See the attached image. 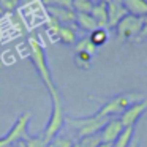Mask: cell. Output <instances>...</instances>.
<instances>
[{
	"mask_svg": "<svg viewBox=\"0 0 147 147\" xmlns=\"http://www.w3.org/2000/svg\"><path fill=\"white\" fill-rule=\"evenodd\" d=\"M90 16L95 19L98 29H108V7H106V3L95 2L92 11H90Z\"/></svg>",
	"mask_w": 147,
	"mask_h": 147,
	"instance_id": "8fae6325",
	"label": "cell"
},
{
	"mask_svg": "<svg viewBox=\"0 0 147 147\" xmlns=\"http://www.w3.org/2000/svg\"><path fill=\"white\" fill-rule=\"evenodd\" d=\"M144 96L142 93H120V95L111 98L109 101H106L105 105L100 108V111L96 114L103 115V117H108L111 119L112 115H120L123 111H127L133 103L141 101Z\"/></svg>",
	"mask_w": 147,
	"mask_h": 147,
	"instance_id": "3957f363",
	"label": "cell"
},
{
	"mask_svg": "<svg viewBox=\"0 0 147 147\" xmlns=\"http://www.w3.org/2000/svg\"><path fill=\"white\" fill-rule=\"evenodd\" d=\"M133 136H134V127H128V128H123L119 138L114 141L111 147H128L133 141Z\"/></svg>",
	"mask_w": 147,
	"mask_h": 147,
	"instance_id": "9a60e30c",
	"label": "cell"
},
{
	"mask_svg": "<svg viewBox=\"0 0 147 147\" xmlns=\"http://www.w3.org/2000/svg\"><path fill=\"white\" fill-rule=\"evenodd\" d=\"M108 120H109L108 117H103L100 114H93V115H89V117H81V119L65 117V123H68L70 127H73L78 131L79 139L81 138H86V136L98 134Z\"/></svg>",
	"mask_w": 147,
	"mask_h": 147,
	"instance_id": "7a4b0ae2",
	"label": "cell"
},
{
	"mask_svg": "<svg viewBox=\"0 0 147 147\" xmlns=\"http://www.w3.org/2000/svg\"><path fill=\"white\" fill-rule=\"evenodd\" d=\"M49 16H52L60 26H74L76 13L71 8H62V7H48Z\"/></svg>",
	"mask_w": 147,
	"mask_h": 147,
	"instance_id": "30bf717a",
	"label": "cell"
},
{
	"mask_svg": "<svg viewBox=\"0 0 147 147\" xmlns=\"http://www.w3.org/2000/svg\"><path fill=\"white\" fill-rule=\"evenodd\" d=\"M90 60H92V55L86 54V52H76V65L81 68H89Z\"/></svg>",
	"mask_w": 147,
	"mask_h": 147,
	"instance_id": "603a6c76",
	"label": "cell"
},
{
	"mask_svg": "<svg viewBox=\"0 0 147 147\" xmlns=\"http://www.w3.org/2000/svg\"><path fill=\"white\" fill-rule=\"evenodd\" d=\"M26 147H48V141L41 136H26L24 138Z\"/></svg>",
	"mask_w": 147,
	"mask_h": 147,
	"instance_id": "44dd1931",
	"label": "cell"
},
{
	"mask_svg": "<svg viewBox=\"0 0 147 147\" xmlns=\"http://www.w3.org/2000/svg\"><path fill=\"white\" fill-rule=\"evenodd\" d=\"M74 49H76V52H86V54H89V55H93L98 48L90 41L89 36H86V38H81L79 41H76Z\"/></svg>",
	"mask_w": 147,
	"mask_h": 147,
	"instance_id": "e0dca14e",
	"label": "cell"
},
{
	"mask_svg": "<svg viewBox=\"0 0 147 147\" xmlns=\"http://www.w3.org/2000/svg\"><path fill=\"white\" fill-rule=\"evenodd\" d=\"M93 0H71V8L74 13H87L89 14L93 8Z\"/></svg>",
	"mask_w": 147,
	"mask_h": 147,
	"instance_id": "ac0fdd59",
	"label": "cell"
},
{
	"mask_svg": "<svg viewBox=\"0 0 147 147\" xmlns=\"http://www.w3.org/2000/svg\"><path fill=\"white\" fill-rule=\"evenodd\" d=\"M73 146L74 141L68 136H63V134H57L48 142V147H73Z\"/></svg>",
	"mask_w": 147,
	"mask_h": 147,
	"instance_id": "d6986e66",
	"label": "cell"
},
{
	"mask_svg": "<svg viewBox=\"0 0 147 147\" xmlns=\"http://www.w3.org/2000/svg\"><path fill=\"white\" fill-rule=\"evenodd\" d=\"M74 24H76L78 27H79L81 30H84V32H93L95 29H98V26H96L95 19H93L92 16H90V13H76V19H74Z\"/></svg>",
	"mask_w": 147,
	"mask_h": 147,
	"instance_id": "4fadbf2b",
	"label": "cell"
},
{
	"mask_svg": "<svg viewBox=\"0 0 147 147\" xmlns=\"http://www.w3.org/2000/svg\"><path fill=\"white\" fill-rule=\"evenodd\" d=\"M29 46H30V59H32V62H33V65H35L41 81L45 82L46 89L49 90V93L57 92V87H55L54 81H52V74H51V70H49L48 60H46V51H45V48H43V45L35 38V36H30Z\"/></svg>",
	"mask_w": 147,
	"mask_h": 147,
	"instance_id": "6da1fadb",
	"label": "cell"
},
{
	"mask_svg": "<svg viewBox=\"0 0 147 147\" xmlns=\"http://www.w3.org/2000/svg\"><path fill=\"white\" fill-rule=\"evenodd\" d=\"M21 0H0V13H11L19 7Z\"/></svg>",
	"mask_w": 147,
	"mask_h": 147,
	"instance_id": "7402d4cb",
	"label": "cell"
},
{
	"mask_svg": "<svg viewBox=\"0 0 147 147\" xmlns=\"http://www.w3.org/2000/svg\"><path fill=\"white\" fill-rule=\"evenodd\" d=\"M108 38H109L108 29H95L93 32H90V35H89V40L96 46V48L105 46L106 43H108Z\"/></svg>",
	"mask_w": 147,
	"mask_h": 147,
	"instance_id": "2e32d148",
	"label": "cell"
},
{
	"mask_svg": "<svg viewBox=\"0 0 147 147\" xmlns=\"http://www.w3.org/2000/svg\"><path fill=\"white\" fill-rule=\"evenodd\" d=\"M144 26V18L127 14L120 22L115 26V33L120 41H130V40H138L141 30Z\"/></svg>",
	"mask_w": 147,
	"mask_h": 147,
	"instance_id": "5b68a950",
	"label": "cell"
},
{
	"mask_svg": "<svg viewBox=\"0 0 147 147\" xmlns=\"http://www.w3.org/2000/svg\"><path fill=\"white\" fill-rule=\"evenodd\" d=\"M123 131V125H122L120 119H109L106 122V125L101 128V131L98 133L100 139H101V144H109L112 146L114 141L119 138V134Z\"/></svg>",
	"mask_w": 147,
	"mask_h": 147,
	"instance_id": "ba28073f",
	"label": "cell"
},
{
	"mask_svg": "<svg viewBox=\"0 0 147 147\" xmlns=\"http://www.w3.org/2000/svg\"><path fill=\"white\" fill-rule=\"evenodd\" d=\"M14 147H26V144H24V141H19L18 144H14Z\"/></svg>",
	"mask_w": 147,
	"mask_h": 147,
	"instance_id": "484cf974",
	"label": "cell"
},
{
	"mask_svg": "<svg viewBox=\"0 0 147 147\" xmlns=\"http://www.w3.org/2000/svg\"><path fill=\"white\" fill-rule=\"evenodd\" d=\"M57 38L60 40L63 45H76L78 41V35H76V29L74 26H60V30L57 33Z\"/></svg>",
	"mask_w": 147,
	"mask_h": 147,
	"instance_id": "5bb4252c",
	"label": "cell"
},
{
	"mask_svg": "<svg viewBox=\"0 0 147 147\" xmlns=\"http://www.w3.org/2000/svg\"><path fill=\"white\" fill-rule=\"evenodd\" d=\"M122 3L128 11V14L139 18L147 16V0H122Z\"/></svg>",
	"mask_w": 147,
	"mask_h": 147,
	"instance_id": "7c38bea8",
	"label": "cell"
},
{
	"mask_svg": "<svg viewBox=\"0 0 147 147\" xmlns=\"http://www.w3.org/2000/svg\"><path fill=\"white\" fill-rule=\"evenodd\" d=\"M76 146L78 147H100V146H101V139H100L98 134L86 136V138H81L79 142H78Z\"/></svg>",
	"mask_w": 147,
	"mask_h": 147,
	"instance_id": "ffe728a7",
	"label": "cell"
},
{
	"mask_svg": "<svg viewBox=\"0 0 147 147\" xmlns=\"http://www.w3.org/2000/svg\"><path fill=\"white\" fill-rule=\"evenodd\" d=\"M51 100H52V111H51V115H49L48 125L45 128V133H43V138L48 142L57 134H60L62 127L65 125V112H63V106H62L59 92L51 93Z\"/></svg>",
	"mask_w": 147,
	"mask_h": 147,
	"instance_id": "277c9868",
	"label": "cell"
},
{
	"mask_svg": "<svg viewBox=\"0 0 147 147\" xmlns=\"http://www.w3.org/2000/svg\"><path fill=\"white\" fill-rule=\"evenodd\" d=\"M96 2H100V3H109V0H96Z\"/></svg>",
	"mask_w": 147,
	"mask_h": 147,
	"instance_id": "4316f807",
	"label": "cell"
},
{
	"mask_svg": "<svg viewBox=\"0 0 147 147\" xmlns=\"http://www.w3.org/2000/svg\"><path fill=\"white\" fill-rule=\"evenodd\" d=\"M32 119V114L30 112H24L18 117V120L13 123V127L10 128V131L7 133V136H3L5 142L8 146H13V144H18L19 141H22L24 138L27 136V128H29V122Z\"/></svg>",
	"mask_w": 147,
	"mask_h": 147,
	"instance_id": "8992f818",
	"label": "cell"
},
{
	"mask_svg": "<svg viewBox=\"0 0 147 147\" xmlns=\"http://www.w3.org/2000/svg\"><path fill=\"white\" fill-rule=\"evenodd\" d=\"M100 147H111V146H109V144H101Z\"/></svg>",
	"mask_w": 147,
	"mask_h": 147,
	"instance_id": "83f0119b",
	"label": "cell"
},
{
	"mask_svg": "<svg viewBox=\"0 0 147 147\" xmlns=\"http://www.w3.org/2000/svg\"><path fill=\"white\" fill-rule=\"evenodd\" d=\"M138 40L139 41H142V40H147V16L144 18V26H142V30H141L139 36H138Z\"/></svg>",
	"mask_w": 147,
	"mask_h": 147,
	"instance_id": "cb8c5ba5",
	"label": "cell"
},
{
	"mask_svg": "<svg viewBox=\"0 0 147 147\" xmlns=\"http://www.w3.org/2000/svg\"><path fill=\"white\" fill-rule=\"evenodd\" d=\"M147 111V98H142L141 101L138 103H133L127 111H123L120 114V122L123 125V128H128V127H134L136 122L139 120L141 117L144 115V112Z\"/></svg>",
	"mask_w": 147,
	"mask_h": 147,
	"instance_id": "52a82bcc",
	"label": "cell"
},
{
	"mask_svg": "<svg viewBox=\"0 0 147 147\" xmlns=\"http://www.w3.org/2000/svg\"><path fill=\"white\" fill-rule=\"evenodd\" d=\"M73 147H78V146H76V144H74V146H73Z\"/></svg>",
	"mask_w": 147,
	"mask_h": 147,
	"instance_id": "f1b7e54d",
	"label": "cell"
},
{
	"mask_svg": "<svg viewBox=\"0 0 147 147\" xmlns=\"http://www.w3.org/2000/svg\"><path fill=\"white\" fill-rule=\"evenodd\" d=\"M128 147H139V141H136V139H133L131 141V144Z\"/></svg>",
	"mask_w": 147,
	"mask_h": 147,
	"instance_id": "d4e9b609",
	"label": "cell"
},
{
	"mask_svg": "<svg viewBox=\"0 0 147 147\" xmlns=\"http://www.w3.org/2000/svg\"><path fill=\"white\" fill-rule=\"evenodd\" d=\"M106 7H108V29H115V26L127 16L128 11L125 10L122 0H109Z\"/></svg>",
	"mask_w": 147,
	"mask_h": 147,
	"instance_id": "9c48e42d",
	"label": "cell"
}]
</instances>
